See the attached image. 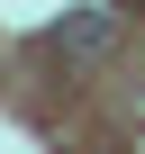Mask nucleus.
<instances>
[{
	"instance_id": "1",
	"label": "nucleus",
	"mask_w": 145,
	"mask_h": 154,
	"mask_svg": "<svg viewBox=\"0 0 145 154\" xmlns=\"http://www.w3.org/2000/svg\"><path fill=\"white\" fill-rule=\"evenodd\" d=\"M63 45H72V54H100V45H109V18H100V9H91V18H72Z\"/></svg>"
}]
</instances>
